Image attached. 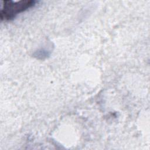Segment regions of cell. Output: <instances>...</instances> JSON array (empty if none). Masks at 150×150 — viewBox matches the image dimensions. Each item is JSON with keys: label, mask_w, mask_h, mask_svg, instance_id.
Segmentation results:
<instances>
[{"label": "cell", "mask_w": 150, "mask_h": 150, "mask_svg": "<svg viewBox=\"0 0 150 150\" xmlns=\"http://www.w3.org/2000/svg\"><path fill=\"white\" fill-rule=\"evenodd\" d=\"M0 15L2 20H10L18 13L32 7L36 4L33 0H21L19 1H4Z\"/></svg>", "instance_id": "obj_1"}]
</instances>
